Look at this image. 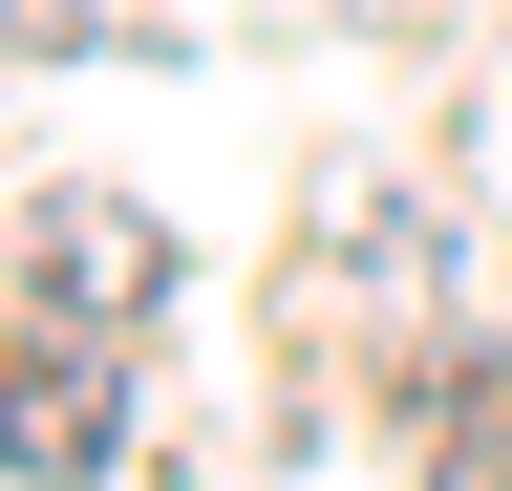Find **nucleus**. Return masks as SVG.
I'll list each match as a JSON object with an SVG mask.
<instances>
[{
	"label": "nucleus",
	"instance_id": "nucleus-1",
	"mask_svg": "<svg viewBox=\"0 0 512 491\" xmlns=\"http://www.w3.org/2000/svg\"><path fill=\"white\" fill-rule=\"evenodd\" d=\"M107 427H128V406H107V363H22V385H0V470H43V491H64V470H107Z\"/></svg>",
	"mask_w": 512,
	"mask_h": 491
},
{
	"label": "nucleus",
	"instance_id": "nucleus-4",
	"mask_svg": "<svg viewBox=\"0 0 512 491\" xmlns=\"http://www.w3.org/2000/svg\"><path fill=\"white\" fill-rule=\"evenodd\" d=\"M0 43H86V0H0Z\"/></svg>",
	"mask_w": 512,
	"mask_h": 491
},
{
	"label": "nucleus",
	"instance_id": "nucleus-3",
	"mask_svg": "<svg viewBox=\"0 0 512 491\" xmlns=\"http://www.w3.org/2000/svg\"><path fill=\"white\" fill-rule=\"evenodd\" d=\"M448 491H512V363L448 385Z\"/></svg>",
	"mask_w": 512,
	"mask_h": 491
},
{
	"label": "nucleus",
	"instance_id": "nucleus-2",
	"mask_svg": "<svg viewBox=\"0 0 512 491\" xmlns=\"http://www.w3.org/2000/svg\"><path fill=\"white\" fill-rule=\"evenodd\" d=\"M43 299H64V321H128V299H150V214H86V193H64L43 214Z\"/></svg>",
	"mask_w": 512,
	"mask_h": 491
}]
</instances>
